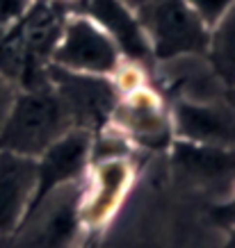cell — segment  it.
Wrapping results in <instances>:
<instances>
[{
    "label": "cell",
    "instance_id": "obj_1",
    "mask_svg": "<svg viewBox=\"0 0 235 248\" xmlns=\"http://www.w3.org/2000/svg\"><path fill=\"white\" fill-rule=\"evenodd\" d=\"M68 130H73L71 116L50 84L18 89L0 123V151L37 159Z\"/></svg>",
    "mask_w": 235,
    "mask_h": 248
},
{
    "label": "cell",
    "instance_id": "obj_2",
    "mask_svg": "<svg viewBox=\"0 0 235 248\" xmlns=\"http://www.w3.org/2000/svg\"><path fill=\"white\" fill-rule=\"evenodd\" d=\"M137 18L155 64L185 55H205L210 30L185 0H149L137 9Z\"/></svg>",
    "mask_w": 235,
    "mask_h": 248
},
{
    "label": "cell",
    "instance_id": "obj_3",
    "mask_svg": "<svg viewBox=\"0 0 235 248\" xmlns=\"http://www.w3.org/2000/svg\"><path fill=\"white\" fill-rule=\"evenodd\" d=\"M107 128L119 132L128 146L137 148L167 151L174 143L169 103L149 82L119 93Z\"/></svg>",
    "mask_w": 235,
    "mask_h": 248
},
{
    "label": "cell",
    "instance_id": "obj_4",
    "mask_svg": "<svg viewBox=\"0 0 235 248\" xmlns=\"http://www.w3.org/2000/svg\"><path fill=\"white\" fill-rule=\"evenodd\" d=\"M123 57L114 41L96 23L83 14H67L50 64L68 73L114 78Z\"/></svg>",
    "mask_w": 235,
    "mask_h": 248
},
{
    "label": "cell",
    "instance_id": "obj_5",
    "mask_svg": "<svg viewBox=\"0 0 235 248\" xmlns=\"http://www.w3.org/2000/svg\"><path fill=\"white\" fill-rule=\"evenodd\" d=\"M48 80L67 107L73 128L87 130L91 135L105 128L119 100V89L112 78L68 73L50 64Z\"/></svg>",
    "mask_w": 235,
    "mask_h": 248
},
{
    "label": "cell",
    "instance_id": "obj_6",
    "mask_svg": "<svg viewBox=\"0 0 235 248\" xmlns=\"http://www.w3.org/2000/svg\"><path fill=\"white\" fill-rule=\"evenodd\" d=\"M174 141L210 148H235V112L226 98L169 103Z\"/></svg>",
    "mask_w": 235,
    "mask_h": 248
},
{
    "label": "cell",
    "instance_id": "obj_7",
    "mask_svg": "<svg viewBox=\"0 0 235 248\" xmlns=\"http://www.w3.org/2000/svg\"><path fill=\"white\" fill-rule=\"evenodd\" d=\"M80 230L84 228L80 221V182H76L44 198L25 217L16 234L30 232L32 248H73Z\"/></svg>",
    "mask_w": 235,
    "mask_h": 248
},
{
    "label": "cell",
    "instance_id": "obj_8",
    "mask_svg": "<svg viewBox=\"0 0 235 248\" xmlns=\"http://www.w3.org/2000/svg\"><path fill=\"white\" fill-rule=\"evenodd\" d=\"M91 166V132L80 128L68 130L55 143H50L37 157V191L30 212L44 198L67 187L83 182ZM28 212V214H30Z\"/></svg>",
    "mask_w": 235,
    "mask_h": 248
},
{
    "label": "cell",
    "instance_id": "obj_9",
    "mask_svg": "<svg viewBox=\"0 0 235 248\" xmlns=\"http://www.w3.org/2000/svg\"><path fill=\"white\" fill-rule=\"evenodd\" d=\"M133 182L128 157L101 159L89 166L80 182V221L84 230L101 228L121 205Z\"/></svg>",
    "mask_w": 235,
    "mask_h": 248
},
{
    "label": "cell",
    "instance_id": "obj_10",
    "mask_svg": "<svg viewBox=\"0 0 235 248\" xmlns=\"http://www.w3.org/2000/svg\"><path fill=\"white\" fill-rule=\"evenodd\" d=\"M71 14H83L91 18L114 41L123 60L146 68L149 73L153 71L155 62L135 9L126 7L121 0H78Z\"/></svg>",
    "mask_w": 235,
    "mask_h": 248
},
{
    "label": "cell",
    "instance_id": "obj_11",
    "mask_svg": "<svg viewBox=\"0 0 235 248\" xmlns=\"http://www.w3.org/2000/svg\"><path fill=\"white\" fill-rule=\"evenodd\" d=\"M37 191V159L0 151V237H14Z\"/></svg>",
    "mask_w": 235,
    "mask_h": 248
},
{
    "label": "cell",
    "instance_id": "obj_12",
    "mask_svg": "<svg viewBox=\"0 0 235 248\" xmlns=\"http://www.w3.org/2000/svg\"><path fill=\"white\" fill-rule=\"evenodd\" d=\"M174 166L194 185L226 198L235 189V148H210L174 141Z\"/></svg>",
    "mask_w": 235,
    "mask_h": 248
},
{
    "label": "cell",
    "instance_id": "obj_13",
    "mask_svg": "<svg viewBox=\"0 0 235 248\" xmlns=\"http://www.w3.org/2000/svg\"><path fill=\"white\" fill-rule=\"evenodd\" d=\"M160 87L174 100H215L224 98V84L215 76L205 55H185L176 60L158 62L155 66Z\"/></svg>",
    "mask_w": 235,
    "mask_h": 248
},
{
    "label": "cell",
    "instance_id": "obj_14",
    "mask_svg": "<svg viewBox=\"0 0 235 248\" xmlns=\"http://www.w3.org/2000/svg\"><path fill=\"white\" fill-rule=\"evenodd\" d=\"M205 60L224 89L235 84V7L208 32Z\"/></svg>",
    "mask_w": 235,
    "mask_h": 248
},
{
    "label": "cell",
    "instance_id": "obj_15",
    "mask_svg": "<svg viewBox=\"0 0 235 248\" xmlns=\"http://www.w3.org/2000/svg\"><path fill=\"white\" fill-rule=\"evenodd\" d=\"M185 2L208 30L235 7V0H185Z\"/></svg>",
    "mask_w": 235,
    "mask_h": 248
},
{
    "label": "cell",
    "instance_id": "obj_16",
    "mask_svg": "<svg viewBox=\"0 0 235 248\" xmlns=\"http://www.w3.org/2000/svg\"><path fill=\"white\" fill-rule=\"evenodd\" d=\"M37 0H0V32L23 21Z\"/></svg>",
    "mask_w": 235,
    "mask_h": 248
},
{
    "label": "cell",
    "instance_id": "obj_17",
    "mask_svg": "<svg viewBox=\"0 0 235 248\" xmlns=\"http://www.w3.org/2000/svg\"><path fill=\"white\" fill-rule=\"evenodd\" d=\"M16 87L14 84H9L5 78L0 76V123H2V119H5V114H7L9 105H12V100H14L16 96Z\"/></svg>",
    "mask_w": 235,
    "mask_h": 248
},
{
    "label": "cell",
    "instance_id": "obj_18",
    "mask_svg": "<svg viewBox=\"0 0 235 248\" xmlns=\"http://www.w3.org/2000/svg\"><path fill=\"white\" fill-rule=\"evenodd\" d=\"M221 248H235V226L228 228V234L224 239V244H221Z\"/></svg>",
    "mask_w": 235,
    "mask_h": 248
},
{
    "label": "cell",
    "instance_id": "obj_19",
    "mask_svg": "<svg viewBox=\"0 0 235 248\" xmlns=\"http://www.w3.org/2000/svg\"><path fill=\"white\" fill-rule=\"evenodd\" d=\"M224 98H226V103H228V105H231V109H233V112H235V84H233V87H231V89H226V91H224Z\"/></svg>",
    "mask_w": 235,
    "mask_h": 248
},
{
    "label": "cell",
    "instance_id": "obj_20",
    "mask_svg": "<svg viewBox=\"0 0 235 248\" xmlns=\"http://www.w3.org/2000/svg\"><path fill=\"white\" fill-rule=\"evenodd\" d=\"M121 2L126 5V7H130V9H135V12H137V9L142 7V5H146L149 0H121Z\"/></svg>",
    "mask_w": 235,
    "mask_h": 248
},
{
    "label": "cell",
    "instance_id": "obj_21",
    "mask_svg": "<svg viewBox=\"0 0 235 248\" xmlns=\"http://www.w3.org/2000/svg\"><path fill=\"white\" fill-rule=\"evenodd\" d=\"M5 239H7V237H0V248H7L5 246Z\"/></svg>",
    "mask_w": 235,
    "mask_h": 248
},
{
    "label": "cell",
    "instance_id": "obj_22",
    "mask_svg": "<svg viewBox=\"0 0 235 248\" xmlns=\"http://www.w3.org/2000/svg\"><path fill=\"white\" fill-rule=\"evenodd\" d=\"M37 2H44V0H37Z\"/></svg>",
    "mask_w": 235,
    "mask_h": 248
},
{
    "label": "cell",
    "instance_id": "obj_23",
    "mask_svg": "<svg viewBox=\"0 0 235 248\" xmlns=\"http://www.w3.org/2000/svg\"><path fill=\"white\" fill-rule=\"evenodd\" d=\"M84 248H91V246H84Z\"/></svg>",
    "mask_w": 235,
    "mask_h": 248
}]
</instances>
